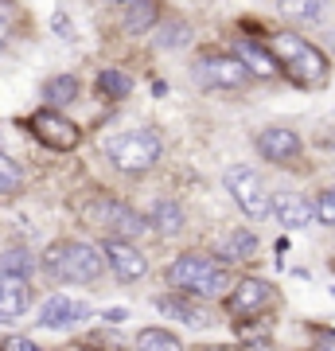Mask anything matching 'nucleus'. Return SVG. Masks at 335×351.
Wrapping results in <instances>:
<instances>
[{
  "label": "nucleus",
  "instance_id": "obj_19",
  "mask_svg": "<svg viewBox=\"0 0 335 351\" xmlns=\"http://www.w3.org/2000/svg\"><path fill=\"white\" fill-rule=\"evenodd\" d=\"M327 0H277V12L293 24H320Z\"/></svg>",
  "mask_w": 335,
  "mask_h": 351
},
{
  "label": "nucleus",
  "instance_id": "obj_13",
  "mask_svg": "<svg viewBox=\"0 0 335 351\" xmlns=\"http://www.w3.org/2000/svg\"><path fill=\"white\" fill-rule=\"evenodd\" d=\"M27 304H32V285H27V277L0 274V320L24 316Z\"/></svg>",
  "mask_w": 335,
  "mask_h": 351
},
{
  "label": "nucleus",
  "instance_id": "obj_9",
  "mask_svg": "<svg viewBox=\"0 0 335 351\" xmlns=\"http://www.w3.org/2000/svg\"><path fill=\"white\" fill-rule=\"evenodd\" d=\"M253 149L261 152V160L269 164H293L300 160V152H304V141H300L297 129H285V125H273V129H261L258 137H253Z\"/></svg>",
  "mask_w": 335,
  "mask_h": 351
},
{
  "label": "nucleus",
  "instance_id": "obj_24",
  "mask_svg": "<svg viewBox=\"0 0 335 351\" xmlns=\"http://www.w3.org/2000/svg\"><path fill=\"white\" fill-rule=\"evenodd\" d=\"M20 184H24V172H20V164H16L8 152H0V199L16 195V191H20Z\"/></svg>",
  "mask_w": 335,
  "mask_h": 351
},
{
  "label": "nucleus",
  "instance_id": "obj_12",
  "mask_svg": "<svg viewBox=\"0 0 335 351\" xmlns=\"http://www.w3.org/2000/svg\"><path fill=\"white\" fill-rule=\"evenodd\" d=\"M269 215H273L281 226H288V230H304V226L316 223L312 199H304V195H297V191H281V195H273V199H269Z\"/></svg>",
  "mask_w": 335,
  "mask_h": 351
},
{
  "label": "nucleus",
  "instance_id": "obj_3",
  "mask_svg": "<svg viewBox=\"0 0 335 351\" xmlns=\"http://www.w3.org/2000/svg\"><path fill=\"white\" fill-rule=\"evenodd\" d=\"M168 281L175 289H187L191 297H203V301L230 293V269L214 258H203V254H179L168 265Z\"/></svg>",
  "mask_w": 335,
  "mask_h": 351
},
{
  "label": "nucleus",
  "instance_id": "obj_21",
  "mask_svg": "<svg viewBox=\"0 0 335 351\" xmlns=\"http://www.w3.org/2000/svg\"><path fill=\"white\" fill-rule=\"evenodd\" d=\"M137 351H184V339L172 336V332H164V328H140Z\"/></svg>",
  "mask_w": 335,
  "mask_h": 351
},
{
  "label": "nucleus",
  "instance_id": "obj_27",
  "mask_svg": "<svg viewBox=\"0 0 335 351\" xmlns=\"http://www.w3.org/2000/svg\"><path fill=\"white\" fill-rule=\"evenodd\" d=\"M312 215L320 219L323 226H335V188L316 191V203H312Z\"/></svg>",
  "mask_w": 335,
  "mask_h": 351
},
{
  "label": "nucleus",
  "instance_id": "obj_7",
  "mask_svg": "<svg viewBox=\"0 0 335 351\" xmlns=\"http://www.w3.org/2000/svg\"><path fill=\"white\" fill-rule=\"evenodd\" d=\"M249 71L238 63L230 51H207L195 59V82L207 90H246L249 86Z\"/></svg>",
  "mask_w": 335,
  "mask_h": 351
},
{
  "label": "nucleus",
  "instance_id": "obj_23",
  "mask_svg": "<svg viewBox=\"0 0 335 351\" xmlns=\"http://www.w3.org/2000/svg\"><path fill=\"white\" fill-rule=\"evenodd\" d=\"M253 250H258V239L249 234V230H230L223 242V254L230 258V262H242V258H253Z\"/></svg>",
  "mask_w": 335,
  "mask_h": 351
},
{
  "label": "nucleus",
  "instance_id": "obj_10",
  "mask_svg": "<svg viewBox=\"0 0 335 351\" xmlns=\"http://www.w3.org/2000/svg\"><path fill=\"white\" fill-rule=\"evenodd\" d=\"M101 258H106V265L113 269V277H117V281H140V277L149 274V262H145V254H140L133 242L106 239Z\"/></svg>",
  "mask_w": 335,
  "mask_h": 351
},
{
  "label": "nucleus",
  "instance_id": "obj_25",
  "mask_svg": "<svg viewBox=\"0 0 335 351\" xmlns=\"http://www.w3.org/2000/svg\"><path fill=\"white\" fill-rule=\"evenodd\" d=\"M187 39H191V27L184 24V20H168V24L160 27V39H156V43H160L164 51L168 47H187Z\"/></svg>",
  "mask_w": 335,
  "mask_h": 351
},
{
  "label": "nucleus",
  "instance_id": "obj_28",
  "mask_svg": "<svg viewBox=\"0 0 335 351\" xmlns=\"http://www.w3.org/2000/svg\"><path fill=\"white\" fill-rule=\"evenodd\" d=\"M0 351H43V348H39L36 339H27V336H8Z\"/></svg>",
  "mask_w": 335,
  "mask_h": 351
},
{
  "label": "nucleus",
  "instance_id": "obj_16",
  "mask_svg": "<svg viewBox=\"0 0 335 351\" xmlns=\"http://www.w3.org/2000/svg\"><path fill=\"white\" fill-rule=\"evenodd\" d=\"M156 308H160L168 320H179V324H191V328L211 324L207 308H199V304H195V301H187V297H156Z\"/></svg>",
  "mask_w": 335,
  "mask_h": 351
},
{
  "label": "nucleus",
  "instance_id": "obj_22",
  "mask_svg": "<svg viewBox=\"0 0 335 351\" xmlns=\"http://www.w3.org/2000/svg\"><path fill=\"white\" fill-rule=\"evenodd\" d=\"M98 90L106 94V98L121 101V98H129V90H133V78L125 75V71H117V66H106V71L98 75Z\"/></svg>",
  "mask_w": 335,
  "mask_h": 351
},
{
  "label": "nucleus",
  "instance_id": "obj_29",
  "mask_svg": "<svg viewBox=\"0 0 335 351\" xmlns=\"http://www.w3.org/2000/svg\"><path fill=\"white\" fill-rule=\"evenodd\" d=\"M316 351H335V332H316Z\"/></svg>",
  "mask_w": 335,
  "mask_h": 351
},
{
  "label": "nucleus",
  "instance_id": "obj_17",
  "mask_svg": "<svg viewBox=\"0 0 335 351\" xmlns=\"http://www.w3.org/2000/svg\"><path fill=\"white\" fill-rule=\"evenodd\" d=\"M156 20H160V4L156 0H129L125 16H121V27L129 36H140V32L156 27Z\"/></svg>",
  "mask_w": 335,
  "mask_h": 351
},
{
  "label": "nucleus",
  "instance_id": "obj_8",
  "mask_svg": "<svg viewBox=\"0 0 335 351\" xmlns=\"http://www.w3.org/2000/svg\"><path fill=\"white\" fill-rule=\"evenodd\" d=\"M27 129H32V137L43 141L47 149L55 152H71L82 145V129L71 121V117H62L59 110H36L27 117Z\"/></svg>",
  "mask_w": 335,
  "mask_h": 351
},
{
  "label": "nucleus",
  "instance_id": "obj_2",
  "mask_svg": "<svg viewBox=\"0 0 335 351\" xmlns=\"http://www.w3.org/2000/svg\"><path fill=\"white\" fill-rule=\"evenodd\" d=\"M106 156L117 172L125 176H145L152 172L164 156V141L156 129H125L106 141Z\"/></svg>",
  "mask_w": 335,
  "mask_h": 351
},
{
  "label": "nucleus",
  "instance_id": "obj_4",
  "mask_svg": "<svg viewBox=\"0 0 335 351\" xmlns=\"http://www.w3.org/2000/svg\"><path fill=\"white\" fill-rule=\"evenodd\" d=\"M43 269L59 281H75V285H90L98 281L101 269H106V258H101L98 246L90 242H55L43 254Z\"/></svg>",
  "mask_w": 335,
  "mask_h": 351
},
{
  "label": "nucleus",
  "instance_id": "obj_20",
  "mask_svg": "<svg viewBox=\"0 0 335 351\" xmlns=\"http://www.w3.org/2000/svg\"><path fill=\"white\" fill-rule=\"evenodd\" d=\"M149 226H156L160 234H179L184 230V207L175 199H160L156 207H152V215L145 219Z\"/></svg>",
  "mask_w": 335,
  "mask_h": 351
},
{
  "label": "nucleus",
  "instance_id": "obj_5",
  "mask_svg": "<svg viewBox=\"0 0 335 351\" xmlns=\"http://www.w3.org/2000/svg\"><path fill=\"white\" fill-rule=\"evenodd\" d=\"M86 223L98 226V230H106L110 239H121V242L137 239L140 230L149 226L145 223V215L133 211L129 203L113 199V195H94V199L86 203Z\"/></svg>",
  "mask_w": 335,
  "mask_h": 351
},
{
  "label": "nucleus",
  "instance_id": "obj_18",
  "mask_svg": "<svg viewBox=\"0 0 335 351\" xmlns=\"http://www.w3.org/2000/svg\"><path fill=\"white\" fill-rule=\"evenodd\" d=\"M78 90H82V82H78L75 75H51L47 82H43L47 110H62V106H71V101L78 98Z\"/></svg>",
  "mask_w": 335,
  "mask_h": 351
},
{
  "label": "nucleus",
  "instance_id": "obj_11",
  "mask_svg": "<svg viewBox=\"0 0 335 351\" xmlns=\"http://www.w3.org/2000/svg\"><path fill=\"white\" fill-rule=\"evenodd\" d=\"M269 304H273V285L261 277H242L238 285H230V297H226V308L234 316H253Z\"/></svg>",
  "mask_w": 335,
  "mask_h": 351
},
{
  "label": "nucleus",
  "instance_id": "obj_14",
  "mask_svg": "<svg viewBox=\"0 0 335 351\" xmlns=\"http://www.w3.org/2000/svg\"><path fill=\"white\" fill-rule=\"evenodd\" d=\"M230 55H234V59L246 66L253 78H277V75H281L277 63H273V55H269V47H258L253 39H238Z\"/></svg>",
  "mask_w": 335,
  "mask_h": 351
},
{
  "label": "nucleus",
  "instance_id": "obj_30",
  "mask_svg": "<svg viewBox=\"0 0 335 351\" xmlns=\"http://www.w3.org/2000/svg\"><path fill=\"white\" fill-rule=\"evenodd\" d=\"M8 39H12V24L8 16H0V47H8Z\"/></svg>",
  "mask_w": 335,
  "mask_h": 351
},
{
  "label": "nucleus",
  "instance_id": "obj_26",
  "mask_svg": "<svg viewBox=\"0 0 335 351\" xmlns=\"http://www.w3.org/2000/svg\"><path fill=\"white\" fill-rule=\"evenodd\" d=\"M32 254L27 250H4L0 254V274H16V277H27V269H32Z\"/></svg>",
  "mask_w": 335,
  "mask_h": 351
},
{
  "label": "nucleus",
  "instance_id": "obj_1",
  "mask_svg": "<svg viewBox=\"0 0 335 351\" xmlns=\"http://www.w3.org/2000/svg\"><path fill=\"white\" fill-rule=\"evenodd\" d=\"M269 55H273L277 71L285 78H293V82L304 86V90H320V86H327V78H332V59H327L316 43L293 36V32L269 36Z\"/></svg>",
  "mask_w": 335,
  "mask_h": 351
},
{
  "label": "nucleus",
  "instance_id": "obj_6",
  "mask_svg": "<svg viewBox=\"0 0 335 351\" xmlns=\"http://www.w3.org/2000/svg\"><path fill=\"white\" fill-rule=\"evenodd\" d=\"M226 191L230 199L238 203V211L253 219V223H265L269 219V191H265V180L253 164H234L226 172Z\"/></svg>",
  "mask_w": 335,
  "mask_h": 351
},
{
  "label": "nucleus",
  "instance_id": "obj_31",
  "mask_svg": "<svg viewBox=\"0 0 335 351\" xmlns=\"http://www.w3.org/2000/svg\"><path fill=\"white\" fill-rule=\"evenodd\" d=\"M110 4H129V0H110Z\"/></svg>",
  "mask_w": 335,
  "mask_h": 351
},
{
  "label": "nucleus",
  "instance_id": "obj_15",
  "mask_svg": "<svg viewBox=\"0 0 335 351\" xmlns=\"http://www.w3.org/2000/svg\"><path fill=\"white\" fill-rule=\"evenodd\" d=\"M86 316V304L71 301V297H47L39 308V324L43 328H71Z\"/></svg>",
  "mask_w": 335,
  "mask_h": 351
}]
</instances>
